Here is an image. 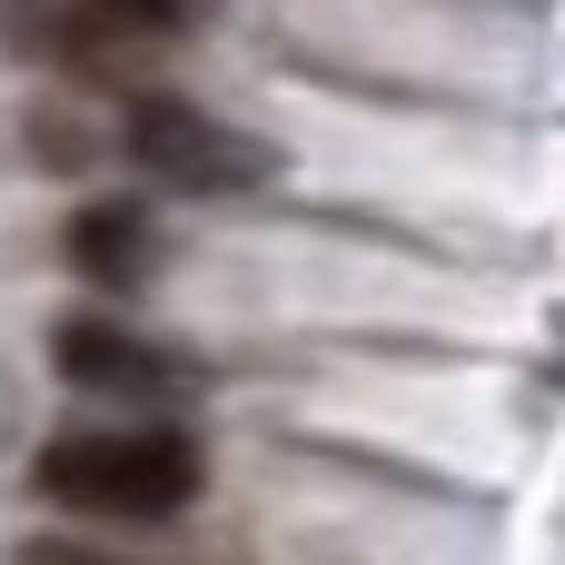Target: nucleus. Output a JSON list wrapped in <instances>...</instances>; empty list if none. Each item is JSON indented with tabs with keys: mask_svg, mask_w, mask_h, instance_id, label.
<instances>
[{
	"mask_svg": "<svg viewBox=\"0 0 565 565\" xmlns=\"http://www.w3.org/2000/svg\"><path fill=\"white\" fill-rule=\"evenodd\" d=\"M10 565H139V556H109V546H79V536H20Z\"/></svg>",
	"mask_w": 565,
	"mask_h": 565,
	"instance_id": "nucleus-5",
	"label": "nucleus"
},
{
	"mask_svg": "<svg viewBox=\"0 0 565 565\" xmlns=\"http://www.w3.org/2000/svg\"><path fill=\"white\" fill-rule=\"evenodd\" d=\"M119 149H129L139 179H159L179 199H248V189L278 179V149L258 129H238L199 99H169V89H139L119 109Z\"/></svg>",
	"mask_w": 565,
	"mask_h": 565,
	"instance_id": "nucleus-2",
	"label": "nucleus"
},
{
	"mask_svg": "<svg viewBox=\"0 0 565 565\" xmlns=\"http://www.w3.org/2000/svg\"><path fill=\"white\" fill-rule=\"evenodd\" d=\"M50 358H60V377H70L79 397H119V407H169V397L199 387L189 358H169L159 338H139V328H119V318H60V328H50Z\"/></svg>",
	"mask_w": 565,
	"mask_h": 565,
	"instance_id": "nucleus-3",
	"label": "nucleus"
},
{
	"mask_svg": "<svg viewBox=\"0 0 565 565\" xmlns=\"http://www.w3.org/2000/svg\"><path fill=\"white\" fill-rule=\"evenodd\" d=\"M30 487L70 516H119V526H169L199 497V447L159 417L129 427H70L30 457Z\"/></svg>",
	"mask_w": 565,
	"mask_h": 565,
	"instance_id": "nucleus-1",
	"label": "nucleus"
},
{
	"mask_svg": "<svg viewBox=\"0 0 565 565\" xmlns=\"http://www.w3.org/2000/svg\"><path fill=\"white\" fill-rule=\"evenodd\" d=\"M60 258H70V278H89L109 298L149 288L159 278V218H149V199H89V209H70Z\"/></svg>",
	"mask_w": 565,
	"mask_h": 565,
	"instance_id": "nucleus-4",
	"label": "nucleus"
}]
</instances>
